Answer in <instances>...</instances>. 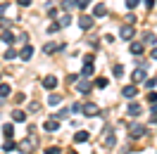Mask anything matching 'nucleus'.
I'll use <instances>...</instances> for the list:
<instances>
[{
  "mask_svg": "<svg viewBox=\"0 0 157 154\" xmlns=\"http://www.w3.org/2000/svg\"><path fill=\"white\" fill-rule=\"evenodd\" d=\"M81 112H83L86 116H95V114H98V105H95V102H88V105L81 107Z\"/></svg>",
  "mask_w": 157,
  "mask_h": 154,
  "instance_id": "obj_1",
  "label": "nucleus"
},
{
  "mask_svg": "<svg viewBox=\"0 0 157 154\" xmlns=\"http://www.w3.org/2000/svg\"><path fill=\"white\" fill-rule=\"evenodd\" d=\"M121 95L126 97V100H133V97L138 95V88H136V83H133V86H126L124 90H121Z\"/></svg>",
  "mask_w": 157,
  "mask_h": 154,
  "instance_id": "obj_2",
  "label": "nucleus"
},
{
  "mask_svg": "<svg viewBox=\"0 0 157 154\" xmlns=\"http://www.w3.org/2000/svg\"><path fill=\"white\" fill-rule=\"evenodd\" d=\"M119 33H121V38H124V40H131L136 31H133V26H131V24H126V26H121V31H119Z\"/></svg>",
  "mask_w": 157,
  "mask_h": 154,
  "instance_id": "obj_3",
  "label": "nucleus"
},
{
  "mask_svg": "<svg viewBox=\"0 0 157 154\" xmlns=\"http://www.w3.org/2000/svg\"><path fill=\"white\" fill-rule=\"evenodd\" d=\"M78 26H81V29H86V31H88L90 26H93V19H90L88 14H81V17H78Z\"/></svg>",
  "mask_w": 157,
  "mask_h": 154,
  "instance_id": "obj_4",
  "label": "nucleus"
},
{
  "mask_svg": "<svg viewBox=\"0 0 157 154\" xmlns=\"http://www.w3.org/2000/svg\"><path fill=\"white\" fill-rule=\"evenodd\" d=\"M55 86H57V76H45V78H43V88L52 90Z\"/></svg>",
  "mask_w": 157,
  "mask_h": 154,
  "instance_id": "obj_5",
  "label": "nucleus"
},
{
  "mask_svg": "<svg viewBox=\"0 0 157 154\" xmlns=\"http://www.w3.org/2000/svg\"><path fill=\"white\" fill-rule=\"evenodd\" d=\"M131 78H133V83H143V81H145V71H143V69H136V71L131 74Z\"/></svg>",
  "mask_w": 157,
  "mask_h": 154,
  "instance_id": "obj_6",
  "label": "nucleus"
},
{
  "mask_svg": "<svg viewBox=\"0 0 157 154\" xmlns=\"http://www.w3.org/2000/svg\"><path fill=\"white\" fill-rule=\"evenodd\" d=\"M12 119L24 123V121H26V112H24V109H14V112H12Z\"/></svg>",
  "mask_w": 157,
  "mask_h": 154,
  "instance_id": "obj_7",
  "label": "nucleus"
},
{
  "mask_svg": "<svg viewBox=\"0 0 157 154\" xmlns=\"http://www.w3.org/2000/svg\"><path fill=\"white\" fill-rule=\"evenodd\" d=\"M93 14H95V17H105V14H107V7H105L102 2H98V5L93 7Z\"/></svg>",
  "mask_w": 157,
  "mask_h": 154,
  "instance_id": "obj_8",
  "label": "nucleus"
},
{
  "mask_svg": "<svg viewBox=\"0 0 157 154\" xmlns=\"http://www.w3.org/2000/svg\"><path fill=\"white\" fill-rule=\"evenodd\" d=\"M143 135H145V128H143V126H133V128H131V138H143Z\"/></svg>",
  "mask_w": 157,
  "mask_h": 154,
  "instance_id": "obj_9",
  "label": "nucleus"
},
{
  "mask_svg": "<svg viewBox=\"0 0 157 154\" xmlns=\"http://www.w3.org/2000/svg\"><path fill=\"white\" fill-rule=\"evenodd\" d=\"M0 40H2V43H7V45H12V43H14V36H12L10 31H2V36H0Z\"/></svg>",
  "mask_w": 157,
  "mask_h": 154,
  "instance_id": "obj_10",
  "label": "nucleus"
},
{
  "mask_svg": "<svg viewBox=\"0 0 157 154\" xmlns=\"http://www.w3.org/2000/svg\"><path fill=\"white\" fill-rule=\"evenodd\" d=\"M31 55H33V48H31V45H24V50H21L19 57L21 59H31Z\"/></svg>",
  "mask_w": 157,
  "mask_h": 154,
  "instance_id": "obj_11",
  "label": "nucleus"
},
{
  "mask_svg": "<svg viewBox=\"0 0 157 154\" xmlns=\"http://www.w3.org/2000/svg\"><path fill=\"white\" fill-rule=\"evenodd\" d=\"M88 138H90V135L86 133V130H78V133L74 135V140H76V142H86V140H88Z\"/></svg>",
  "mask_w": 157,
  "mask_h": 154,
  "instance_id": "obj_12",
  "label": "nucleus"
},
{
  "mask_svg": "<svg viewBox=\"0 0 157 154\" xmlns=\"http://www.w3.org/2000/svg\"><path fill=\"white\" fill-rule=\"evenodd\" d=\"M140 114V105H128V116H138Z\"/></svg>",
  "mask_w": 157,
  "mask_h": 154,
  "instance_id": "obj_13",
  "label": "nucleus"
},
{
  "mask_svg": "<svg viewBox=\"0 0 157 154\" xmlns=\"http://www.w3.org/2000/svg\"><path fill=\"white\" fill-rule=\"evenodd\" d=\"M102 142L107 145V147H112V145H114V133H109V130H107V135L102 138Z\"/></svg>",
  "mask_w": 157,
  "mask_h": 154,
  "instance_id": "obj_14",
  "label": "nucleus"
},
{
  "mask_svg": "<svg viewBox=\"0 0 157 154\" xmlns=\"http://www.w3.org/2000/svg\"><path fill=\"white\" fill-rule=\"evenodd\" d=\"M88 90H90V83H88V81H81V83H78V93H83V95H86Z\"/></svg>",
  "mask_w": 157,
  "mask_h": 154,
  "instance_id": "obj_15",
  "label": "nucleus"
},
{
  "mask_svg": "<svg viewBox=\"0 0 157 154\" xmlns=\"http://www.w3.org/2000/svg\"><path fill=\"white\" fill-rule=\"evenodd\" d=\"M10 90H12V88L7 86V83H0V97H7V95H10Z\"/></svg>",
  "mask_w": 157,
  "mask_h": 154,
  "instance_id": "obj_16",
  "label": "nucleus"
},
{
  "mask_svg": "<svg viewBox=\"0 0 157 154\" xmlns=\"http://www.w3.org/2000/svg\"><path fill=\"white\" fill-rule=\"evenodd\" d=\"M131 52H133V55H140V52H143V43H131Z\"/></svg>",
  "mask_w": 157,
  "mask_h": 154,
  "instance_id": "obj_17",
  "label": "nucleus"
},
{
  "mask_svg": "<svg viewBox=\"0 0 157 154\" xmlns=\"http://www.w3.org/2000/svg\"><path fill=\"white\" fill-rule=\"evenodd\" d=\"M45 130H50V133H52V130H59V123L57 121H48V123H45Z\"/></svg>",
  "mask_w": 157,
  "mask_h": 154,
  "instance_id": "obj_18",
  "label": "nucleus"
},
{
  "mask_svg": "<svg viewBox=\"0 0 157 154\" xmlns=\"http://www.w3.org/2000/svg\"><path fill=\"white\" fill-rule=\"evenodd\" d=\"M43 50H45V52H55V50H62V45H57V43H48Z\"/></svg>",
  "mask_w": 157,
  "mask_h": 154,
  "instance_id": "obj_19",
  "label": "nucleus"
},
{
  "mask_svg": "<svg viewBox=\"0 0 157 154\" xmlns=\"http://www.w3.org/2000/svg\"><path fill=\"white\" fill-rule=\"evenodd\" d=\"M14 147H17V145H14V142H12V140H10V138H7V142L2 145V152H12Z\"/></svg>",
  "mask_w": 157,
  "mask_h": 154,
  "instance_id": "obj_20",
  "label": "nucleus"
},
{
  "mask_svg": "<svg viewBox=\"0 0 157 154\" xmlns=\"http://www.w3.org/2000/svg\"><path fill=\"white\" fill-rule=\"evenodd\" d=\"M90 74H93V67H90V64H86V67L81 69V76H83V78H88Z\"/></svg>",
  "mask_w": 157,
  "mask_h": 154,
  "instance_id": "obj_21",
  "label": "nucleus"
},
{
  "mask_svg": "<svg viewBox=\"0 0 157 154\" xmlns=\"http://www.w3.org/2000/svg\"><path fill=\"white\" fill-rule=\"evenodd\" d=\"M57 24H59V26H69V24H71V17H69V14H64V17H62Z\"/></svg>",
  "mask_w": 157,
  "mask_h": 154,
  "instance_id": "obj_22",
  "label": "nucleus"
},
{
  "mask_svg": "<svg viewBox=\"0 0 157 154\" xmlns=\"http://www.w3.org/2000/svg\"><path fill=\"white\" fill-rule=\"evenodd\" d=\"M48 102L55 107V105H59V102H62V97H59V95H50V97H48Z\"/></svg>",
  "mask_w": 157,
  "mask_h": 154,
  "instance_id": "obj_23",
  "label": "nucleus"
},
{
  "mask_svg": "<svg viewBox=\"0 0 157 154\" xmlns=\"http://www.w3.org/2000/svg\"><path fill=\"white\" fill-rule=\"evenodd\" d=\"M62 7H64V10H71V7H76V0H64V2H62Z\"/></svg>",
  "mask_w": 157,
  "mask_h": 154,
  "instance_id": "obj_24",
  "label": "nucleus"
},
{
  "mask_svg": "<svg viewBox=\"0 0 157 154\" xmlns=\"http://www.w3.org/2000/svg\"><path fill=\"white\" fill-rule=\"evenodd\" d=\"M90 5V0H76V7H81V10H86Z\"/></svg>",
  "mask_w": 157,
  "mask_h": 154,
  "instance_id": "obj_25",
  "label": "nucleus"
},
{
  "mask_svg": "<svg viewBox=\"0 0 157 154\" xmlns=\"http://www.w3.org/2000/svg\"><path fill=\"white\" fill-rule=\"evenodd\" d=\"M140 5V0H126V7L128 10H133V7H138Z\"/></svg>",
  "mask_w": 157,
  "mask_h": 154,
  "instance_id": "obj_26",
  "label": "nucleus"
},
{
  "mask_svg": "<svg viewBox=\"0 0 157 154\" xmlns=\"http://www.w3.org/2000/svg\"><path fill=\"white\" fill-rule=\"evenodd\" d=\"M147 102H157V90H150V93H147Z\"/></svg>",
  "mask_w": 157,
  "mask_h": 154,
  "instance_id": "obj_27",
  "label": "nucleus"
},
{
  "mask_svg": "<svg viewBox=\"0 0 157 154\" xmlns=\"http://www.w3.org/2000/svg\"><path fill=\"white\" fill-rule=\"evenodd\" d=\"M95 86H98V88H107V78H98Z\"/></svg>",
  "mask_w": 157,
  "mask_h": 154,
  "instance_id": "obj_28",
  "label": "nucleus"
},
{
  "mask_svg": "<svg viewBox=\"0 0 157 154\" xmlns=\"http://www.w3.org/2000/svg\"><path fill=\"white\" fill-rule=\"evenodd\" d=\"M155 86H157V81H155V78H147V81H145V88H150V90H152Z\"/></svg>",
  "mask_w": 157,
  "mask_h": 154,
  "instance_id": "obj_29",
  "label": "nucleus"
},
{
  "mask_svg": "<svg viewBox=\"0 0 157 154\" xmlns=\"http://www.w3.org/2000/svg\"><path fill=\"white\" fill-rule=\"evenodd\" d=\"M2 135H5V138H12V126H5V128H2Z\"/></svg>",
  "mask_w": 157,
  "mask_h": 154,
  "instance_id": "obj_30",
  "label": "nucleus"
},
{
  "mask_svg": "<svg viewBox=\"0 0 157 154\" xmlns=\"http://www.w3.org/2000/svg\"><path fill=\"white\" fill-rule=\"evenodd\" d=\"M14 57H17V52H14V50H7V52H5V59H14Z\"/></svg>",
  "mask_w": 157,
  "mask_h": 154,
  "instance_id": "obj_31",
  "label": "nucleus"
},
{
  "mask_svg": "<svg viewBox=\"0 0 157 154\" xmlns=\"http://www.w3.org/2000/svg\"><path fill=\"white\" fill-rule=\"evenodd\" d=\"M121 74H124V67H121V64H117V67H114V76H121Z\"/></svg>",
  "mask_w": 157,
  "mask_h": 154,
  "instance_id": "obj_32",
  "label": "nucleus"
},
{
  "mask_svg": "<svg viewBox=\"0 0 157 154\" xmlns=\"http://www.w3.org/2000/svg\"><path fill=\"white\" fill-rule=\"evenodd\" d=\"M45 154H59V147H48V149H45Z\"/></svg>",
  "mask_w": 157,
  "mask_h": 154,
  "instance_id": "obj_33",
  "label": "nucleus"
},
{
  "mask_svg": "<svg viewBox=\"0 0 157 154\" xmlns=\"http://www.w3.org/2000/svg\"><path fill=\"white\" fill-rule=\"evenodd\" d=\"M145 43H147V45H150V43H155V36H152V33H145Z\"/></svg>",
  "mask_w": 157,
  "mask_h": 154,
  "instance_id": "obj_34",
  "label": "nucleus"
},
{
  "mask_svg": "<svg viewBox=\"0 0 157 154\" xmlns=\"http://www.w3.org/2000/svg\"><path fill=\"white\" fill-rule=\"evenodd\" d=\"M17 5H21V7H29L31 0H17Z\"/></svg>",
  "mask_w": 157,
  "mask_h": 154,
  "instance_id": "obj_35",
  "label": "nucleus"
},
{
  "mask_svg": "<svg viewBox=\"0 0 157 154\" xmlns=\"http://www.w3.org/2000/svg\"><path fill=\"white\" fill-rule=\"evenodd\" d=\"M155 2L157 0H145V7H155Z\"/></svg>",
  "mask_w": 157,
  "mask_h": 154,
  "instance_id": "obj_36",
  "label": "nucleus"
},
{
  "mask_svg": "<svg viewBox=\"0 0 157 154\" xmlns=\"http://www.w3.org/2000/svg\"><path fill=\"white\" fill-rule=\"evenodd\" d=\"M67 154H76V152H67Z\"/></svg>",
  "mask_w": 157,
  "mask_h": 154,
  "instance_id": "obj_37",
  "label": "nucleus"
}]
</instances>
